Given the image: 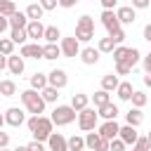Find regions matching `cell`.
Returning <instances> with one entry per match:
<instances>
[{"label": "cell", "instance_id": "cell-1", "mask_svg": "<svg viewBox=\"0 0 151 151\" xmlns=\"http://www.w3.org/2000/svg\"><path fill=\"white\" fill-rule=\"evenodd\" d=\"M26 125H28V132L33 134L35 142H47V137L54 132V125L47 116H31L26 120Z\"/></svg>", "mask_w": 151, "mask_h": 151}, {"label": "cell", "instance_id": "cell-2", "mask_svg": "<svg viewBox=\"0 0 151 151\" xmlns=\"http://www.w3.org/2000/svg\"><path fill=\"white\" fill-rule=\"evenodd\" d=\"M19 97H21V104H24V109L31 113V116H42V111H45V99L40 97V92H35V90H24V92H19Z\"/></svg>", "mask_w": 151, "mask_h": 151}, {"label": "cell", "instance_id": "cell-3", "mask_svg": "<svg viewBox=\"0 0 151 151\" xmlns=\"http://www.w3.org/2000/svg\"><path fill=\"white\" fill-rule=\"evenodd\" d=\"M78 42H90L94 38V19L90 14H83L76 24V35H73Z\"/></svg>", "mask_w": 151, "mask_h": 151}, {"label": "cell", "instance_id": "cell-4", "mask_svg": "<svg viewBox=\"0 0 151 151\" xmlns=\"http://www.w3.org/2000/svg\"><path fill=\"white\" fill-rule=\"evenodd\" d=\"M78 118V111H73L71 109V104L66 106H54V111H52V116H50V120H52V125H57V127H61V125H71L73 120Z\"/></svg>", "mask_w": 151, "mask_h": 151}, {"label": "cell", "instance_id": "cell-5", "mask_svg": "<svg viewBox=\"0 0 151 151\" xmlns=\"http://www.w3.org/2000/svg\"><path fill=\"white\" fill-rule=\"evenodd\" d=\"M97 120H99V116H97V111L94 109H83V111H78V127L83 130V132H92L94 127H97Z\"/></svg>", "mask_w": 151, "mask_h": 151}, {"label": "cell", "instance_id": "cell-6", "mask_svg": "<svg viewBox=\"0 0 151 151\" xmlns=\"http://www.w3.org/2000/svg\"><path fill=\"white\" fill-rule=\"evenodd\" d=\"M59 50H61V54H64V57L73 59V57H78V54H80V42H78L73 35H68V38H61Z\"/></svg>", "mask_w": 151, "mask_h": 151}, {"label": "cell", "instance_id": "cell-7", "mask_svg": "<svg viewBox=\"0 0 151 151\" xmlns=\"http://www.w3.org/2000/svg\"><path fill=\"white\" fill-rule=\"evenodd\" d=\"M2 116H5V123H7L9 127H21V125L26 123V116H24V111H21L19 106H9Z\"/></svg>", "mask_w": 151, "mask_h": 151}, {"label": "cell", "instance_id": "cell-8", "mask_svg": "<svg viewBox=\"0 0 151 151\" xmlns=\"http://www.w3.org/2000/svg\"><path fill=\"white\" fill-rule=\"evenodd\" d=\"M47 85H50V87H57V90L66 87V85H68V76H66V71H64V68H54V71H50V73H47Z\"/></svg>", "mask_w": 151, "mask_h": 151}, {"label": "cell", "instance_id": "cell-9", "mask_svg": "<svg viewBox=\"0 0 151 151\" xmlns=\"http://www.w3.org/2000/svg\"><path fill=\"white\" fill-rule=\"evenodd\" d=\"M118 130H120V125L116 123V120H104L101 125H99V137L101 139H106V142H111V139H116L118 137Z\"/></svg>", "mask_w": 151, "mask_h": 151}, {"label": "cell", "instance_id": "cell-10", "mask_svg": "<svg viewBox=\"0 0 151 151\" xmlns=\"http://www.w3.org/2000/svg\"><path fill=\"white\" fill-rule=\"evenodd\" d=\"M47 149L50 151H68V144H66V137L61 132H52L47 137Z\"/></svg>", "mask_w": 151, "mask_h": 151}, {"label": "cell", "instance_id": "cell-11", "mask_svg": "<svg viewBox=\"0 0 151 151\" xmlns=\"http://www.w3.org/2000/svg\"><path fill=\"white\" fill-rule=\"evenodd\" d=\"M116 19H118L120 26H127V24H134L137 14H134V9H132L130 5H125V7H118V9H116Z\"/></svg>", "mask_w": 151, "mask_h": 151}, {"label": "cell", "instance_id": "cell-12", "mask_svg": "<svg viewBox=\"0 0 151 151\" xmlns=\"http://www.w3.org/2000/svg\"><path fill=\"white\" fill-rule=\"evenodd\" d=\"M137 127H132V125H123L120 130H118V139H123L125 142V146H134V142H137Z\"/></svg>", "mask_w": 151, "mask_h": 151}, {"label": "cell", "instance_id": "cell-13", "mask_svg": "<svg viewBox=\"0 0 151 151\" xmlns=\"http://www.w3.org/2000/svg\"><path fill=\"white\" fill-rule=\"evenodd\" d=\"M101 24H104V28H106L109 33H113V31H118V28H120V24H118V19H116V12H113V9H104V12H101Z\"/></svg>", "mask_w": 151, "mask_h": 151}, {"label": "cell", "instance_id": "cell-14", "mask_svg": "<svg viewBox=\"0 0 151 151\" xmlns=\"http://www.w3.org/2000/svg\"><path fill=\"white\" fill-rule=\"evenodd\" d=\"M21 57H28V59H42V45H38V42H26V45H21V52H19Z\"/></svg>", "mask_w": 151, "mask_h": 151}, {"label": "cell", "instance_id": "cell-15", "mask_svg": "<svg viewBox=\"0 0 151 151\" xmlns=\"http://www.w3.org/2000/svg\"><path fill=\"white\" fill-rule=\"evenodd\" d=\"M7 71L12 76H21L24 73V57L21 54H9L7 57Z\"/></svg>", "mask_w": 151, "mask_h": 151}, {"label": "cell", "instance_id": "cell-16", "mask_svg": "<svg viewBox=\"0 0 151 151\" xmlns=\"http://www.w3.org/2000/svg\"><path fill=\"white\" fill-rule=\"evenodd\" d=\"M78 57H80V61H83V64L94 66V64L99 61V50H94V47H83Z\"/></svg>", "mask_w": 151, "mask_h": 151}, {"label": "cell", "instance_id": "cell-17", "mask_svg": "<svg viewBox=\"0 0 151 151\" xmlns=\"http://www.w3.org/2000/svg\"><path fill=\"white\" fill-rule=\"evenodd\" d=\"M42 33H45V26L40 24V21H28V26H26V35L28 38H33L35 42L42 38Z\"/></svg>", "mask_w": 151, "mask_h": 151}, {"label": "cell", "instance_id": "cell-18", "mask_svg": "<svg viewBox=\"0 0 151 151\" xmlns=\"http://www.w3.org/2000/svg\"><path fill=\"white\" fill-rule=\"evenodd\" d=\"M87 106H90V97H87V94L76 92V94L71 97V109H73V111H83V109H87Z\"/></svg>", "mask_w": 151, "mask_h": 151}, {"label": "cell", "instance_id": "cell-19", "mask_svg": "<svg viewBox=\"0 0 151 151\" xmlns=\"http://www.w3.org/2000/svg\"><path fill=\"white\" fill-rule=\"evenodd\" d=\"M97 116H101L104 120H116V116H118V106L109 101V104H104V106L97 109Z\"/></svg>", "mask_w": 151, "mask_h": 151}, {"label": "cell", "instance_id": "cell-20", "mask_svg": "<svg viewBox=\"0 0 151 151\" xmlns=\"http://www.w3.org/2000/svg\"><path fill=\"white\" fill-rule=\"evenodd\" d=\"M125 120H127L125 125L139 127V125H142V120H144V113H142V109H134V106H132V109H130V111L125 113Z\"/></svg>", "mask_w": 151, "mask_h": 151}, {"label": "cell", "instance_id": "cell-21", "mask_svg": "<svg viewBox=\"0 0 151 151\" xmlns=\"http://www.w3.org/2000/svg\"><path fill=\"white\" fill-rule=\"evenodd\" d=\"M42 12H45V9L40 7V2H31L24 14L28 17V21H40V19H42Z\"/></svg>", "mask_w": 151, "mask_h": 151}, {"label": "cell", "instance_id": "cell-22", "mask_svg": "<svg viewBox=\"0 0 151 151\" xmlns=\"http://www.w3.org/2000/svg\"><path fill=\"white\" fill-rule=\"evenodd\" d=\"M7 21H9L12 28H26V26H28V17H26L24 12H14Z\"/></svg>", "mask_w": 151, "mask_h": 151}, {"label": "cell", "instance_id": "cell-23", "mask_svg": "<svg viewBox=\"0 0 151 151\" xmlns=\"http://www.w3.org/2000/svg\"><path fill=\"white\" fill-rule=\"evenodd\" d=\"M118 85H120V80H118L116 73H106V76L101 78V90H106V92H113Z\"/></svg>", "mask_w": 151, "mask_h": 151}, {"label": "cell", "instance_id": "cell-24", "mask_svg": "<svg viewBox=\"0 0 151 151\" xmlns=\"http://www.w3.org/2000/svg\"><path fill=\"white\" fill-rule=\"evenodd\" d=\"M57 57H61V50H59L57 42H47V45H42V59H57Z\"/></svg>", "mask_w": 151, "mask_h": 151}, {"label": "cell", "instance_id": "cell-25", "mask_svg": "<svg viewBox=\"0 0 151 151\" xmlns=\"http://www.w3.org/2000/svg\"><path fill=\"white\" fill-rule=\"evenodd\" d=\"M45 87H47V76H45V73H33V76H31V90L40 92V90H45Z\"/></svg>", "mask_w": 151, "mask_h": 151}, {"label": "cell", "instance_id": "cell-26", "mask_svg": "<svg viewBox=\"0 0 151 151\" xmlns=\"http://www.w3.org/2000/svg\"><path fill=\"white\" fill-rule=\"evenodd\" d=\"M132 92H134V90H132V83H127V80L116 87V94H118V99H123V101H130Z\"/></svg>", "mask_w": 151, "mask_h": 151}, {"label": "cell", "instance_id": "cell-27", "mask_svg": "<svg viewBox=\"0 0 151 151\" xmlns=\"http://www.w3.org/2000/svg\"><path fill=\"white\" fill-rule=\"evenodd\" d=\"M9 40H12L14 45H26V40H28V35H26V28H12V33H9Z\"/></svg>", "mask_w": 151, "mask_h": 151}, {"label": "cell", "instance_id": "cell-28", "mask_svg": "<svg viewBox=\"0 0 151 151\" xmlns=\"http://www.w3.org/2000/svg\"><path fill=\"white\" fill-rule=\"evenodd\" d=\"M40 97L45 99V104H54V101L59 99V90H57V87H50V85H47L45 90H40Z\"/></svg>", "mask_w": 151, "mask_h": 151}, {"label": "cell", "instance_id": "cell-29", "mask_svg": "<svg viewBox=\"0 0 151 151\" xmlns=\"http://www.w3.org/2000/svg\"><path fill=\"white\" fill-rule=\"evenodd\" d=\"M0 94L2 97H14L17 94V83L14 80H0Z\"/></svg>", "mask_w": 151, "mask_h": 151}, {"label": "cell", "instance_id": "cell-30", "mask_svg": "<svg viewBox=\"0 0 151 151\" xmlns=\"http://www.w3.org/2000/svg\"><path fill=\"white\" fill-rule=\"evenodd\" d=\"M83 139H85V149H87V151H97V146H99V142H101V137H99L97 132H87Z\"/></svg>", "mask_w": 151, "mask_h": 151}, {"label": "cell", "instance_id": "cell-31", "mask_svg": "<svg viewBox=\"0 0 151 151\" xmlns=\"http://www.w3.org/2000/svg\"><path fill=\"white\" fill-rule=\"evenodd\" d=\"M142 61V54H139V50L137 47H127V57H125V64L132 68V66H137Z\"/></svg>", "mask_w": 151, "mask_h": 151}, {"label": "cell", "instance_id": "cell-32", "mask_svg": "<svg viewBox=\"0 0 151 151\" xmlns=\"http://www.w3.org/2000/svg\"><path fill=\"white\" fill-rule=\"evenodd\" d=\"M130 101H132V106H134V109H142V106H146V101H149V97H146L144 92H139V90H134V92H132V97H130Z\"/></svg>", "mask_w": 151, "mask_h": 151}, {"label": "cell", "instance_id": "cell-33", "mask_svg": "<svg viewBox=\"0 0 151 151\" xmlns=\"http://www.w3.org/2000/svg\"><path fill=\"white\" fill-rule=\"evenodd\" d=\"M66 144H68V151H83V149H85V139H83V137H78V134L68 137V139H66Z\"/></svg>", "mask_w": 151, "mask_h": 151}, {"label": "cell", "instance_id": "cell-34", "mask_svg": "<svg viewBox=\"0 0 151 151\" xmlns=\"http://www.w3.org/2000/svg\"><path fill=\"white\" fill-rule=\"evenodd\" d=\"M42 38H45L47 42H57V40L61 38V33H59V28H57V26H45V33H42Z\"/></svg>", "mask_w": 151, "mask_h": 151}, {"label": "cell", "instance_id": "cell-35", "mask_svg": "<svg viewBox=\"0 0 151 151\" xmlns=\"http://www.w3.org/2000/svg\"><path fill=\"white\" fill-rule=\"evenodd\" d=\"M92 101H94V106L99 109V106H104V104H109V101H111V97H109V92H106V90H99V92H94V97H92Z\"/></svg>", "mask_w": 151, "mask_h": 151}, {"label": "cell", "instance_id": "cell-36", "mask_svg": "<svg viewBox=\"0 0 151 151\" xmlns=\"http://www.w3.org/2000/svg\"><path fill=\"white\" fill-rule=\"evenodd\" d=\"M111 54H113L116 64H125V57H127V47H125V45H116V50H113Z\"/></svg>", "mask_w": 151, "mask_h": 151}, {"label": "cell", "instance_id": "cell-37", "mask_svg": "<svg viewBox=\"0 0 151 151\" xmlns=\"http://www.w3.org/2000/svg\"><path fill=\"white\" fill-rule=\"evenodd\" d=\"M0 54H5V57L14 54V42L9 38H0Z\"/></svg>", "mask_w": 151, "mask_h": 151}, {"label": "cell", "instance_id": "cell-38", "mask_svg": "<svg viewBox=\"0 0 151 151\" xmlns=\"http://www.w3.org/2000/svg\"><path fill=\"white\" fill-rule=\"evenodd\" d=\"M97 50H99V54H101V52H113V50H116V42H113L111 38H101L99 45H97Z\"/></svg>", "mask_w": 151, "mask_h": 151}, {"label": "cell", "instance_id": "cell-39", "mask_svg": "<svg viewBox=\"0 0 151 151\" xmlns=\"http://www.w3.org/2000/svg\"><path fill=\"white\" fill-rule=\"evenodd\" d=\"M14 12H17V5H14V0H5V5L0 7V14H2L5 19H9Z\"/></svg>", "mask_w": 151, "mask_h": 151}, {"label": "cell", "instance_id": "cell-40", "mask_svg": "<svg viewBox=\"0 0 151 151\" xmlns=\"http://www.w3.org/2000/svg\"><path fill=\"white\" fill-rule=\"evenodd\" d=\"M109 38L116 42V45H123V40H125V31H123V26L118 28V31H113V33H109Z\"/></svg>", "mask_w": 151, "mask_h": 151}, {"label": "cell", "instance_id": "cell-41", "mask_svg": "<svg viewBox=\"0 0 151 151\" xmlns=\"http://www.w3.org/2000/svg\"><path fill=\"white\" fill-rule=\"evenodd\" d=\"M132 149H137V151H149L151 149V144H149V139L146 137H137V142H134V146Z\"/></svg>", "mask_w": 151, "mask_h": 151}, {"label": "cell", "instance_id": "cell-42", "mask_svg": "<svg viewBox=\"0 0 151 151\" xmlns=\"http://www.w3.org/2000/svg\"><path fill=\"white\" fill-rule=\"evenodd\" d=\"M109 151H125V142L118 139V137L111 139V142H109Z\"/></svg>", "mask_w": 151, "mask_h": 151}, {"label": "cell", "instance_id": "cell-43", "mask_svg": "<svg viewBox=\"0 0 151 151\" xmlns=\"http://www.w3.org/2000/svg\"><path fill=\"white\" fill-rule=\"evenodd\" d=\"M59 5V0H40V7L45 9V12H50V9H54Z\"/></svg>", "mask_w": 151, "mask_h": 151}, {"label": "cell", "instance_id": "cell-44", "mask_svg": "<svg viewBox=\"0 0 151 151\" xmlns=\"http://www.w3.org/2000/svg\"><path fill=\"white\" fill-rule=\"evenodd\" d=\"M132 68L127 66V64H116V76H127Z\"/></svg>", "mask_w": 151, "mask_h": 151}, {"label": "cell", "instance_id": "cell-45", "mask_svg": "<svg viewBox=\"0 0 151 151\" xmlns=\"http://www.w3.org/2000/svg\"><path fill=\"white\" fill-rule=\"evenodd\" d=\"M26 149H28V151H45V144H42V142H35V139H33L31 144H26Z\"/></svg>", "mask_w": 151, "mask_h": 151}, {"label": "cell", "instance_id": "cell-46", "mask_svg": "<svg viewBox=\"0 0 151 151\" xmlns=\"http://www.w3.org/2000/svg\"><path fill=\"white\" fill-rule=\"evenodd\" d=\"M149 5H151L149 0H132V5H130V7H132V9H146Z\"/></svg>", "mask_w": 151, "mask_h": 151}, {"label": "cell", "instance_id": "cell-47", "mask_svg": "<svg viewBox=\"0 0 151 151\" xmlns=\"http://www.w3.org/2000/svg\"><path fill=\"white\" fill-rule=\"evenodd\" d=\"M142 66H144V73H151V52L142 57Z\"/></svg>", "mask_w": 151, "mask_h": 151}, {"label": "cell", "instance_id": "cell-48", "mask_svg": "<svg viewBox=\"0 0 151 151\" xmlns=\"http://www.w3.org/2000/svg\"><path fill=\"white\" fill-rule=\"evenodd\" d=\"M7 144H9V134L0 130V149H7Z\"/></svg>", "mask_w": 151, "mask_h": 151}, {"label": "cell", "instance_id": "cell-49", "mask_svg": "<svg viewBox=\"0 0 151 151\" xmlns=\"http://www.w3.org/2000/svg\"><path fill=\"white\" fill-rule=\"evenodd\" d=\"M99 2H101V7H104V9H113V7L118 5V0H99Z\"/></svg>", "mask_w": 151, "mask_h": 151}, {"label": "cell", "instance_id": "cell-50", "mask_svg": "<svg viewBox=\"0 0 151 151\" xmlns=\"http://www.w3.org/2000/svg\"><path fill=\"white\" fill-rule=\"evenodd\" d=\"M76 5H78V0H59V7H64V9L76 7Z\"/></svg>", "mask_w": 151, "mask_h": 151}, {"label": "cell", "instance_id": "cell-51", "mask_svg": "<svg viewBox=\"0 0 151 151\" xmlns=\"http://www.w3.org/2000/svg\"><path fill=\"white\" fill-rule=\"evenodd\" d=\"M144 40H149V42H151V24H146V26H144Z\"/></svg>", "mask_w": 151, "mask_h": 151}, {"label": "cell", "instance_id": "cell-52", "mask_svg": "<svg viewBox=\"0 0 151 151\" xmlns=\"http://www.w3.org/2000/svg\"><path fill=\"white\" fill-rule=\"evenodd\" d=\"M7 26H9V21H7V19H5L2 14H0V35H2V31H5Z\"/></svg>", "mask_w": 151, "mask_h": 151}, {"label": "cell", "instance_id": "cell-53", "mask_svg": "<svg viewBox=\"0 0 151 151\" xmlns=\"http://www.w3.org/2000/svg\"><path fill=\"white\" fill-rule=\"evenodd\" d=\"M97 151H109V142H106V139H101V142H99V146H97Z\"/></svg>", "mask_w": 151, "mask_h": 151}, {"label": "cell", "instance_id": "cell-54", "mask_svg": "<svg viewBox=\"0 0 151 151\" xmlns=\"http://www.w3.org/2000/svg\"><path fill=\"white\" fill-rule=\"evenodd\" d=\"M5 68H7V57L0 54V71H5Z\"/></svg>", "mask_w": 151, "mask_h": 151}, {"label": "cell", "instance_id": "cell-55", "mask_svg": "<svg viewBox=\"0 0 151 151\" xmlns=\"http://www.w3.org/2000/svg\"><path fill=\"white\" fill-rule=\"evenodd\" d=\"M144 85L151 87V73H144Z\"/></svg>", "mask_w": 151, "mask_h": 151}, {"label": "cell", "instance_id": "cell-56", "mask_svg": "<svg viewBox=\"0 0 151 151\" xmlns=\"http://www.w3.org/2000/svg\"><path fill=\"white\" fill-rule=\"evenodd\" d=\"M12 151H28L26 146H17V149H12Z\"/></svg>", "mask_w": 151, "mask_h": 151}, {"label": "cell", "instance_id": "cell-57", "mask_svg": "<svg viewBox=\"0 0 151 151\" xmlns=\"http://www.w3.org/2000/svg\"><path fill=\"white\" fill-rule=\"evenodd\" d=\"M2 125H5V116L0 113V130H2Z\"/></svg>", "mask_w": 151, "mask_h": 151}, {"label": "cell", "instance_id": "cell-58", "mask_svg": "<svg viewBox=\"0 0 151 151\" xmlns=\"http://www.w3.org/2000/svg\"><path fill=\"white\" fill-rule=\"evenodd\" d=\"M146 139H149V144H151V130H149V134H146Z\"/></svg>", "mask_w": 151, "mask_h": 151}, {"label": "cell", "instance_id": "cell-59", "mask_svg": "<svg viewBox=\"0 0 151 151\" xmlns=\"http://www.w3.org/2000/svg\"><path fill=\"white\" fill-rule=\"evenodd\" d=\"M2 5H5V0H0V7H2Z\"/></svg>", "mask_w": 151, "mask_h": 151}, {"label": "cell", "instance_id": "cell-60", "mask_svg": "<svg viewBox=\"0 0 151 151\" xmlns=\"http://www.w3.org/2000/svg\"><path fill=\"white\" fill-rule=\"evenodd\" d=\"M0 151H7V149H0Z\"/></svg>", "mask_w": 151, "mask_h": 151}, {"label": "cell", "instance_id": "cell-61", "mask_svg": "<svg viewBox=\"0 0 151 151\" xmlns=\"http://www.w3.org/2000/svg\"><path fill=\"white\" fill-rule=\"evenodd\" d=\"M83 151H87V149H83Z\"/></svg>", "mask_w": 151, "mask_h": 151}, {"label": "cell", "instance_id": "cell-62", "mask_svg": "<svg viewBox=\"0 0 151 151\" xmlns=\"http://www.w3.org/2000/svg\"><path fill=\"white\" fill-rule=\"evenodd\" d=\"M132 151H137V149H132Z\"/></svg>", "mask_w": 151, "mask_h": 151}, {"label": "cell", "instance_id": "cell-63", "mask_svg": "<svg viewBox=\"0 0 151 151\" xmlns=\"http://www.w3.org/2000/svg\"><path fill=\"white\" fill-rule=\"evenodd\" d=\"M149 2H151V0H149Z\"/></svg>", "mask_w": 151, "mask_h": 151}]
</instances>
